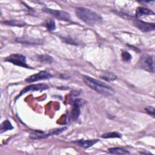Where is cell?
<instances>
[{"label":"cell","mask_w":155,"mask_h":155,"mask_svg":"<svg viewBox=\"0 0 155 155\" xmlns=\"http://www.w3.org/2000/svg\"><path fill=\"white\" fill-rule=\"evenodd\" d=\"M2 24H4L7 25H11V26H16V27H24L27 25V24L22 21V20H16V19H13V20H10V21H4L2 22Z\"/></svg>","instance_id":"13"},{"label":"cell","mask_w":155,"mask_h":155,"mask_svg":"<svg viewBox=\"0 0 155 155\" xmlns=\"http://www.w3.org/2000/svg\"><path fill=\"white\" fill-rule=\"evenodd\" d=\"M101 77L102 79H104L105 81H108V82L113 81L117 79V76L116 74H114V73H110V72H107V73L102 74Z\"/></svg>","instance_id":"17"},{"label":"cell","mask_w":155,"mask_h":155,"mask_svg":"<svg viewBox=\"0 0 155 155\" xmlns=\"http://www.w3.org/2000/svg\"><path fill=\"white\" fill-rule=\"evenodd\" d=\"M122 60L125 62H129L131 60V55L127 51H124L122 53Z\"/></svg>","instance_id":"21"},{"label":"cell","mask_w":155,"mask_h":155,"mask_svg":"<svg viewBox=\"0 0 155 155\" xmlns=\"http://www.w3.org/2000/svg\"><path fill=\"white\" fill-rule=\"evenodd\" d=\"M4 61L6 62H11L13 64H15L18 66L29 68V66L27 65L26 62L25 56L21 54H12L6 57L4 59Z\"/></svg>","instance_id":"4"},{"label":"cell","mask_w":155,"mask_h":155,"mask_svg":"<svg viewBox=\"0 0 155 155\" xmlns=\"http://www.w3.org/2000/svg\"><path fill=\"white\" fill-rule=\"evenodd\" d=\"M13 128V125H12L11 122H10L9 120L7 119L5 120H4L1 124V127H0V132L1 133H2L3 132H5L7 130H12Z\"/></svg>","instance_id":"16"},{"label":"cell","mask_w":155,"mask_h":155,"mask_svg":"<svg viewBox=\"0 0 155 155\" xmlns=\"http://www.w3.org/2000/svg\"><path fill=\"white\" fill-rule=\"evenodd\" d=\"M43 12L49 13L52 16H54L57 19L65 21H70V16L68 12H66L63 10H54L49 8H43Z\"/></svg>","instance_id":"5"},{"label":"cell","mask_w":155,"mask_h":155,"mask_svg":"<svg viewBox=\"0 0 155 155\" xmlns=\"http://www.w3.org/2000/svg\"><path fill=\"white\" fill-rule=\"evenodd\" d=\"M38 59L39 61L44 63L50 64L53 62V58L51 56L48 54H41L38 56Z\"/></svg>","instance_id":"18"},{"label":"cell","mask_w":155,"mask_h":155,"mask_svg":"<svg viewBox=\"0 0 155 155\" xmlns=\"http://www.w3.org/2000/svg\"><path fill=\"white\" fill-rule=\"evenodd\" d=\"M49 88V86L45 84H32L30 85L29 86L26 87L25 88H24L20 93V94H19L15 100L18 99L19 97H20L22 94L26 93L28 91H42L43 90H47Z\"/></svg>","instance_id":"6"},{"label":"cell","mask_w":155,"mask_h":155,"mask_svg":"<svg viewBox=\"0 0 155 155\" xmlns=\"http://www.w3.org/2000/svg\"><path fill=\"white\" fill-rule=\"evenodd\" d=\"M45 26L47 30L50 31H53L56 28V24L55 22L52 19H48L45 21Z\"/></svg>","instance_id":"20"},{"label":"cell","mask_w":155,"mask_h":155,"mask_svg":"<svg viewBox=\"0 0 155 155\" xmlns=\"http://www.w3.org/2000/svg\"><path fill=\"white\" fill-rule=\"evenodd\" d=\"M133 24L140 30L144 32L153 31L155 29V25L154 23L145 22L140 20H135L133 21Z\"/></svg>","instance_id":"9"},{"label":"cell","mask_w":155,"mask_h":155,"mask_svg":"<svg viewBox=\"0 0 155 155\" xmlns=\"http://www.w3.org/2000/svg\"><path fill=\"white\" fill-rule=\"evenodd\" d=\"M62 41L65 42V43H67V44H71V45H79L78 42H77L76 41H74V39H71V38H62Z\"/></svg>","instance_id":"22"},{"label":"cell","mask_w":155,"mask_h":155,"mask_svg":"<svg viewBox=\"0 0 155 155\" xmlns=\"http://www.w3.org/2000/svg\"><path fill=\"white\" fill-rule=\"evenodd\" d=\"M83 79L86 85L100 94L105 96H113L116 93L111 87L93 78L84 76Z\"/></svg>","instance_id":"2"},{"label":"cell","mask_w":155,"mask_h":155,"mask_svg":"<svg viewBox=\"0 0 155 155\" xmlns=\"http://www.w3.org/2000/svg\"><path fill=\"white\" fill-rule=\"evenodd\" d=\"M108 151L111 154H128L130 152L124 148L120 147H113L110 148L108 149Z\"/></svg>","instance_id":"15"},{"label":"cell","mask_w":155,"mask_h":155,"mask_svg":"<svg viewBox=\"0 0 155 155\" xmlns=\"http://www.w3.org/2000/svg\"><path fill=\"white\" fill-rule=\"evenodd\" d=\"M145 110L148 114H149L150 115H151L153 117L154 116V108L153 107L148 106L145 108Z\"/></svg>","instance_id":"23"},{"label":"cell","mask_w":155,"mask_h":155,"mask_svg":"<svg viewBox=\"0 0 155 155\" xmlns=\"http://www.w3.org/2000/svg\"><path fill=\"white\" fill-rule=\"evenodd\" d=\"M16 41L18 42L26 44H31V45H38L42 44L43 43V40L41 39H33L30 38H16Z\"/></svg>","instance_id":"10"},{"label":"cell","mask_w":155,"mask_h":155,"mask_svg":"<svg viewBox=\"0 0 155 155\" xmlns=\"http://www.w3.org/2000/svg\"><path fill=\"white\" fill-rule=\"evenodd\" d=\"M139 67L147 71L154 72V64L153 61V56L149 54H143L138 61Z\"/></svg>","instance_id":"3"},{"label":"cell","mask_w":155,"mask_h":155,"mask_svg":"<svg viewBox=\"0 0 155 155\" xmlns=\"http://www.w3.org/2000/svg\"><path fill=\"white\" fill-rule=\"evenodd\" d=\"M99 141V139H93V140H78L73 142L74 143L83 147L84 148H88Z\"/></svg>","instance_id":"11"},{"label":"cell","mask_w":155,"mask_h":155,"mask_svg":"<svg viewBox=\"0 0 155 155\" xmlns=\"http://www.w3.org/2000/svg\"><path fill=\"white\" fill-rule=\"evenodd\" d=\"M68 128L67 127L59 128H55L51 131H50L48 134H37L35 133H31L29 136L30 138L32 139H45L50 136H53L55 135H58L61 134V133L65 131Z\"/></svg>","instance_id":"7"},{"label":"cell","mask_w":155,"mask_h":155,"mask_svg":"<svg viewBox=\"0 0 155 155\" xmlns=\"http://www.w3.org/2000/svg\"><path fill=\"white\" fill-rule=\"evenodd\" d=\"M80 107H81L79 105L73 102V108H72L71 114H70V116L73 120H76L79 117L81 113Z\"/></svg>","instance_id":"14"},{"label":"cell","mask_w":155,"mask_h":155,"mask_svg":"<svg viewBox=\"0 0 155 155\" xmlns=\"http://www.w3.org/2000/svg\"><path fill=\"white\" fill-rule=\"evenodd\" d=\"M101 137L103 138H120L122 137V134L118 132H109L102 134Z\"/></svg>","instance_id":"19"},{"label":"cell","mask_w":155,"mask_h":155,"mask_svg":"<svg viewBox=\"0 0 155 155\" xmlns=\"http://www.w3.org/2000/svg\"><path fill=\"white\" fill-rule=\"evenodd\" d=\"M53 76L47 71H41L38 73L32 74L25 79L27 82H33L42 79H48L52 78Z\"/></svg>","instance_id":"8"},{"label":"cell","mask_w":155,"mask_h":155,"mask_svg":"<svg viewBox=\"0 0 155 155\" xmlns=\"http://www.w3.org/2000/svg\"><path fill=\"white\" fill-rule=\"evenodd\" d=\"M75 13L78 18L89 25H93L102 21V17L95 12L83 7H78L75 9Z\"/></svg>","instance_id":"1"},{"label":"cell","mask_w":155,"mask_h":155,"mask_svg":"<svg viewBox=\"0 0 155 155\" xmlns=\"http://www.w3.org/2000/svg\"><path fill=\"white\" fill-rule=\"evenodd\" d=\"M154 13L147 8L145 7H139L136 12V16L137 18H139L143 15H154Z\"/></svg>","instance_id":"12"}]
</instances>
